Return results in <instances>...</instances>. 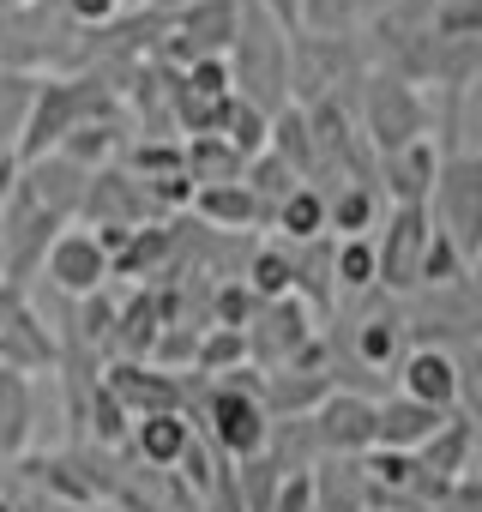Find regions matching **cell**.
I'll use <instances>...</instances> for the list:
<instances>
[{"label":"cell","instance_id":"cell-1","mask_svg":"<svg viewBox=\"0 0 482 512\" xmlns=\"http://www.w3.org/2000/svg\"><path fill=\"white\" fill-rule=\"evenodd\" d=\"M229 79H235V97L254 103L266 115H278L290 103V31L260 7V0H241V25H235V43H229Z\"/></svg>","mask_w":482,"mask_h":512},{"label":"cell","instance_id":"cell-2","mask_svg":"<svg viewBox=\"0 0 482 512\" xmlns=\"http://www.w3.org/2000/svg\"><path fill=\"white\" fill-rule=\"evenodd\" d=\"M356 85H362V139L374 145V157L404 151L416 139H434V109L410 79H398L386 67H368Z\"/></svg>","mask_w":482,"mask_h":512},{"label":"cell","instance_id":"cell-3","mask_svg":"<svg viewBox=\"0 0 482 512\" xmlns=\"http://www.w3.org/2000/svg\"><path fill=\"white\" fill-rule=\"evenodd\" d=\"M428 217L464 253V266L482 260V151L440 157V175H434V193H428Z\"/></svg>","mask_w":482,"mask_h":512},{"label":"cell","instance_id":"cell-4","mask_svg":"<svg viewBox=\"0 0 482 512\" xmlns=\"http://www.w3.org/2000/svg\"><path fill=\"white\" fill-rule=\"evenodd\" d=\"M368 73L356 37H320V31H296L290 37V103H326L338 97V85H356Z\"/></svg>","mask_w":482,"mask_h":512},{"label":"cell","instance_id":"cell-5","mask_svg":"<svg viewBox=\"0 0 482 512\" xmlns=\"http://www.w3.org/2000/svg\"><path fill=\"white\" fill-rule=\"evenodd\" d=\"M428 235H434V217H428V205H386V217H380V229H374V253H380V290H386V296H416Z\"/></svg>","mask_w":482,"mask_h":512},{"label":"cell","instance_id":"cell-6","mask_svg":"<svg viewBox=\"0 0 482 512\" xmlns=\"http://www.w3.org/2000/svg\"><path fill=\"white\" fill-rule=\"evenodd\" d=\"M61 362V344L55 332L43 326V314L25 302V290L13 284H0V368H13V374H43Z\"/></svg>","mask_w":482,"mask_h":512},{"label":"cell","instance_id":"cell-7","mask_svg":"<svg viewBox=\"0 0 482 512\" xmlns=\"http://www.w3.org/2000/svg\"><path fill=\"white\" fill-rule=\"evenodd\" d=\"M320 458H368L374 452V398L332 386V398L308 416Z\"/></svg>","mask_w":482,"mask_h":512},{"label":"cell","instance_id":"cell-8","mask_svg":"<svg viewBox=\"0 0 482 512\" xmlns=\"http://www.w3.org/2000/svg\"><path fill=\"white\" fill-rule=\"evenodd\" d=\"M103 392L139 422V416H169V410H187V380L181 374H163L151 362H109L103 374Z\"/></svg>","mask_w":482,"mask_h":512},{"label":"cell","instance_id":"cell-9","mask_svg":"<svg viewBox=\"0 0 482 512\" xmlns=\"http://www.w3.org/2000/svg\"><path fill=\"white\" fill-rule=\"evenodd\" d=\"M43 278L67 296V302H85L109 284V253L97 247L91 229H61L43 253Z\"/></svg>","mask_w":482,"mask_h":512},{"label":"cell","instance_id":"cell-10","mask_svg":"<svg viewBox=\"0 0 482 512\" xmlns=\"http://www.w3.org/2000/svg\"><path fill=\"white\" fill-rule=\"evenodd\" d=\"M0 235H7V284L19 290L37 266H43V253H49V241L61 235V217H49L43 205H31L25 199V187L0 205Z\"/></svg>","mask_w":482,"mask_h":512},{"label":"cell","instance_id":"cell-11","mask_svg":"<svg viewBox=\"0 0 482 512\" xmlns=\"http://www.w3.org/2000/svg\"><path fill=\"white\" fill-rule=\"evenodd\" d=\"M19 187H25V199H31V205H43L49 217H61V223H67V217H79V211H85L91 169H79V163H67L61 151H49V157L25 163Z\"/></svg>","mask_w":482,"mask_h":512},{"label":"cell","instance_id":"cell-12","mask_svg":"<svg viewBox=\"0 0 482 512\" xmlns=\"http://www.w3.org/2000/svg\"><path fill=\"white\" fill-rule=\"evenodd\" d=\"M398 392L416 398V404H428V410H440V416H452V404H458V356H452L446 344H416V350H404V362H398Z\"/></svg>","mask_w":482,"mask_h":512},{"label":"cell","instance_id":"cell-13","mask_svg":"<svg viewBox=\"0 0 482 512\" xmlns=\"http://www.w3.org/2000/svg\"><path fill=\"white\" fill-rule=\"evenodd\" d=\"M85 217H91V229H103V223H121V229H145V223H157V211H151L139 175H127V169H97V175H91Z\"/></svg>","mask_w":482,"mask_h":512},{"label":"cell","instance_id":"cell-14","mask_svg":"<svg viewBox=\"0 0 482 512\" xmlns=\"http://www.w3.org/2000/svg\"><path fill=\"white\" fill-rule=\"evenodd\" d=\"M434 175H440V145L434 139H416L404 151H386L380 157V199L386 205H428Z\"/></svg>","mask_w":482,"mask_h":512},{"label":"cell","instance_id":"cell-15","mask_svg":"<svg viewBox=\"0 0 482 512\" xmlns=\"http://www.w3.org/2000/svg\"><path fill=\"white\" fill-rule=\"evenodd\" d=\"M440 422H446L440 410H428V404H416L404 392L374 398V446H386V452H422L440 434Z\"/></svg>","mask_w":482,"mask_h":512},{"label":"cell","instance_id":"cell-16","mask_svg":"<svg viewBox=\"0 0 482 512\" xmlns=\"http://www.w3.org/2000/svg\"><path fill=\"white\" fill-rule=\"evenodd\" d=\"M308 488H314V512H368V500H374L362 458H314Z\"/></svg>","mask_w":482,"mask_h":512},{"label":"cell","instance_id":"cell-17","mask_svg":"<svg viewBox=\"0 0 482 512\" xmlns=\"http://www.w3.org/2000/svg\"><path fill=\"white\" fill-rule=\"evenodd\" d=\"M404 314L392 308V296H386V308H368L356 326H350V350H356V362L362 368H398L404 362Z\"/></svg>","mask_w":482,"mask_h":512},{"label":"cell","instance_id":"cell-18","mask_svg":"<svg viewBox=\"0 0 482 512\" xmlns=\"http://www.w3.org/2000/svg\"><path fill=\"white\" fill-rule=\"evenodd\" d=\"M133 458L151 464V470H175V458L193 446V416L187 410H169V416H139L133 422Z\"/></svg>","mask_w":482,"mask_h":512},{"label":"cell","instance_id":"cell-19","mask_svg":"<svg viewBox=\"0 0 482 512\" xmlns=\"http://www.w3.org/2000/svg\"><path fill=\"white\" fill-rule=\"evenodd\" d=\"M157 332H163L157 296H151V290H133V296L115 308V338H109L115 362H151V344H157Z\"/></svg>","mask_w":482,"mask_h":512},{"label":"cell","instance_id":"cell-20","mask_svg":"<svg viewBox=\"0 0 482 512\" xmlns=\"http://www.w3.org/2000/svg\"><path fill=\"white\" fill-rule=\"evenodd\" d=\"M31 422H37L31 374L0 368V458H19V452L31 446Z\"/></svg>","mask_w":482,"mask_h":512},{"label":"cell","instance_id":"cell-21","mask_svg":"<svg viewBox=\"0 0 482 512\" xmlns=\"http://www.w3.org/2000/svg\"><path fill=\"white\" fill-rule=\"evenodd\" d=\"M266 151L284 157V163L314 187V175H320V151H314V127H308V109H302V103H284V109L272 115V139H266Z\"/></svg>","mask_w":482,"mask_h":512},{"label":"cell","instance_id":"cell-22","mask_svg":"<svg viewBox=\"0 0 482 512\" xmlns=\"http://www.w3.org/2000/svg\"><path fill=\"white\" fill-rule=\"evenodd\" d=\"M470 446H476V422H470V416H446L440 434L416 452V464H422L434 482H458V476H470Z\"/></svg>","mask_w":482,"mask_h":512},{"label":"cell","instance_id":"cell-23","mask_svg":"<svg viewBox=\"0 0 482 512\" xmlns=\"http://www.w3.org/2000/svg\"><path fill=\"white\" fill-rule=\"evenodd\" d=\"M386 217V199L374 187H332L326 193V235L350 241V235H374Z\"/></svg>","mask_w":482,"mask_h":512},{"label":"cell","instance_id":"cell-24","mask_svg":"<svg viewBox=\"0 0 482 512\" xmlns=\"http://www.w3.org/2000/svg\"><path fill=\"white\" fill-rule=\"evenodd\" d=\"M211 133H217L235 157H248V163H254V157L266 151V139H272V115L254 109V103H241V97H229V103L217 109V127H211Z\"/></svg>","mask_w":482,"mask_h":512},{"label":"cell","instance_id":"cell-25","mask_svg":"<svg viewBox=\"0 0 482 512\" xmlns=\"http://www.w3.org/2000/svg\"><path fill=\"white\" fill-rule=\"evenodd\" d=\"M332 284H338L344 296H374V290H380V253H374V235L332 241Z\"/></svg>","mask_w":482,"mask_h":512},{"label":"cell","instance_id":"cell-26","mask_svg":"<svg viewBox=\"0 0 482 512\" xmlns=\"http://www.w3.org/2000/svg\"><path fill=\"white\" fill-rule=\"evenodd\" d=\"M181 163H187V181H193V193L199 187H223V181H241V169H248V157H235L217 133H199V139H187L181 145Z\"/></svg>","mask_w":482,"mask_h":512},{"label":"cell","instance_id":"cell-27","mask_svg":"<svg viewBox=\"0 0 482 512\" xmlns=\"http://www.w3.org/2000/svg\"><path fill=\"white\" fill-rule=\"evenodd\" d=\"M241 187H248L254 193V205H260V223H272L278 217V205L302 187V175L284 163V157H272V151H260L248 169H241Z\"/></svg>","mask_w":482,"mask_h":512},{"label":"cell","instance_id":"cell-28","mask_svg":"<svg viewBox=\"0 0 482 512\" xmlns=\"http://www.w3.org/2000/svg\"><path fill=\"white\" fill-rule=\"evenodd\" d=\"M272 229L284 235V247H308V241H320V235H326V193L302 181V187H296V193L278 205Z\"/></svg>","mask_w":482,"mask_h":512},{"label":"cell","instance_id":"cell-29","mask_svg":"<svg viewBox=\"0 0 482 512\" xmlns=\"http://www.w3.org/2000/svg\"><path fill=\"white\" fill-rule=\"evenodd\" d=\"M193 211H199L211 229H254V223H260V205H254V193L241 187V181L199 187V193H193Z\"/></svg>","mask_w":482,"mask_h":512},{"label":"cell","instance_id":"cell-30","mask_svg":"<svg viewBox=\"0 0 482 512\" xmlns=\"http://www.w3.org/2000/svg\"><path fill=\"white\" fill-rule=\"evenodd\" d=\"M241 284H248L260 302H284V296H296V260H290V247H254V253H248V272H241Z\"/></svg>","mask_w":482,"mask_h":512},{"label":"cell","instance_id":"cell-31","mask_svg":"<svg viewBox=\"0 0 482 512\" xmlns=\"http://www.w3.org/2000/svg\"><path fill=\"white\" fill-rule=\"evenodd\" d=\"M235 368H248V332H229V326H205L199 332V356H193V374L205 380H223Z\"/></svg>","mask_w":482,"mask_h":512},{"label":"cell","instance_id":"cell-32","mask_svg":"<svg viewBox=\"0 0 482 512\" xmlns=\"http://www.w3.org/2000/svg\"><path fill=\"white\" fill-rule=\"evenodd\" d=\"M229 470H235L241 506H248V512H272V500H278V488H284V470H278L272 452H254V458H241V464H229Z\"/></svg>","mask_w":482,"mask_h":512},{"label":"cell","instance_id":"cell-33","mask_svg":"<svg viewBox=\"0 0 482 512\" xmlns=\"http://www.w3.org/2000/svg\"><path fill=\"white\" fill-rule=\"evenodd\" d=\"M115 151H121V121H85V127H73V133L61 139V157L79 163V169H91V175H97Z\"/></svg>","mask_w":482,"mask_h":512},{"label":"cell","instance_id":"cell-34","mask_svg":"<svg viewBox=\"0 0 482 512\" xmlns=\"http://www.w3.org/2000/svg\"><path fill=\"white\" fill-rule=\"evenodd\" d=\"M31 103H37V73H13V67H0V145H19Z\"/></svg>","mask_w":482,"mask_h":512},{"label":"cell","instance_id":"cell-35","mask_svg":"<svg viewBox=\"0 0 482 512\" xmlns=\"http://www.w3.org/2000/svg\"><path fill=\"white\" fill-rule=\"evenodd\" d=\"M85 428H91L97 446H127V440H133V416L103 392V380H97V392L85 398Z\"/></svg>","mask_w":482,"mask_h":512},{"label":"cell","instance_id":"cell-36","mask_svg":"<svg viewBox=\"0 0 482 512\" xmlns=\"http://www.w3.org/2000/svg\"><path fill=\"white\" fill-rule=\"evenodd\" d=\"M260 314V296L241 284V278H217L211 290V326H229V332H248V320Z\"/></svg>","mask_w":482,"mask_h":512},{"label":"cell","instance_id":"cell-37","mask_svg":"<svg viewBox=\"0 0 482 512\" xmlns=\"http://www.w3.org/2000/svg\"><path fill=\"white\" fill-rule=\"evenodd\" d=\"M175 169H187L181 163V139H139V145H127V175L151 181V175H175Z\"/></svg>","mask_w":482,"mask_h":512},{"label":"cell","instance_id":"cell-38","mask_svg":"<svg viewBox=\"0 0 482 512\" xmlns=\"http://www.w3.org/2000/svg\"><path fill=\"white\" fill-rule=\"evenodd\" d=\"M362 13V0H302V31L320 37H350V19Z\"/></svg>","mask_w":482,"mask_h":512},{"label":"cell","instance_id":"cell-39","mask_svg":"<svg viewBox=\"0 0 482 512\" xmlns=\"http://www.w3.org/2000/svg\"><path fill=\"white\" fill-rule=\"evenodd\" d=\"M181 85H187L193 97H205V103H223V97H235V79H229V61H223V55H205V61H193V67L181 73Z\"/></svg>","mask_w":482,"mask_h":512},{"label":"cell","instance_id":"cell-40","mask_svg":"<svg viewBox=\"0 0 482 512\" xmlns=\"http://www.w3.org/2000/svg\"><path fill=\"white\" fill-rule=\"evenodd\" d=\"M458 398L470 404V422L482 416V338L458 356Z\"/></svg>","mask_w":482,"mask_h":512},{"label":"cell","instance_id":"cell-41","mask_svg":"<svg viewBox=\"0 0 482 512\" xmlns=\"http://www.w3.org/2000/svg\"><path fill=\"white\" fill-rule=\"evenodd\" d=\"M115 13H121V0H67V19L73 25H115Z\"/></svg>","mask_w":482,"mask_h":512},{"label":"cell","instance_id":"cell-42","mask_svg":"<svg viewBox=\"0 0 482 512\" xmlns=\"http://www.w3.org/2000/svg\"><path fill=\"white\" fill-rule=\"evenodd\" d=\"M260 7H266V13H272L284 31H290V37L302 31V0H260Z\"/></svg>","mask_w":482,"mask_h":512},{"label":"cell","instance_id":"cell-43","mask_svg":"<svg viewBox=\"0 0 482 512\" xmlns=\"http://www.w3.org/2000/svg\"><path fill=\"white\" fill-rule=\"evenodd\" d=\"M145 7H151V13H163V19H169V13H181V7H187V0H145Z\"/></svg>","mask_w":482,"mask_h":512},{"label":"cell","instance_id":"cell-44","mask_svg":"<svg viewBox=\"0 0 482 512\" xmlns=\"http://www.w3.org/2000/svg\"><path fill=\"white\" fill-rule=\"evenodd\" d=\"M25 7H37V0H0V13H25Z\"/></svg>","mask_w":482,"mask_h":512},{"label":"cell","instance_id":"cell-45","mask_svg":"<svg viewBox=\"0 0 482 512\" xmlns=\"http://www.w3.org/2000/svg\"><path fill=\"white\" fill-rule=\"evenodd\" d=\"M0 284H7V235H0Z\"/></svg>","mask_w":482,"mask_h":512},{"label":"cell","instance_id":"cell-46","mask_svg":"<svg viewBox=\"0 0 482 512\" xmlns=\"http://www.w3.org/2000/svg\"><path fill=\"white\" fill-rule=\"evenodd\" d=\"M0 512H13V506H7V500H0Z\"/></svg>","mask_w":482,"mask_h":512}]
</instances>
